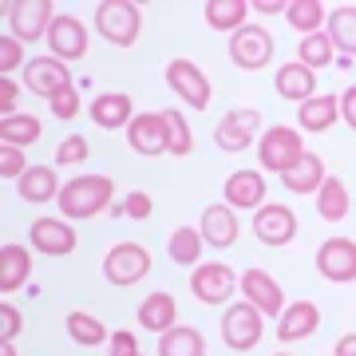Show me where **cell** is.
<instances>
[{
	"label": "cell",
	"instance_id": "cell-50",
	"mask_svg": "<svg viewBox=\"0 0 356 356\" xmlns=\"http://www.w3.org/2000/svg\"><path fill=\"white\" fill-rule=\"evenodd\" d=\"M277 356H293V353H277Z\"/></svg>",
	"mask_w": 356,
	"mask_h": 356
},
{
	"label": "cell",
	"instance_id": "cell-39",
	"mask_svg": "<svg viewBox=\"0 0 356 356\" xmlns=\"http://www.w3.org/2000/svg\"><path fill=\"white\" fill-rule=\"evenodd\" d=\"M48 111L56 115V119H64V123H72L79 115V91H76V83H67V88H60L56 95L48 99Z\"/></svg>",
	"mask_w": 356,
	"mask_h": 356
},
{
	"label": "cell",
	"instance_id": "cell-4",
	"mask_svg": "<svg viewBox=\"0 0 356 356\" xmlns=\"http://www.w3.org/2000/svg\"><path fill=\"white\" fill-rule=\"evenodd\" d=\"M4 16H8V28L20 44H36V40H48V28L60 13L51 0H8Z\"/></svg>",
	"mask_w": 356,
	"mask_h": 356
},
{
	"label": "cell",
	"instance_id": "cell-46",
	"mask_svg": "<svg viewBox=\"0 0 356 356\" xmlns=\"http://www.w3.org/2000/svg\"><path fill=\"white\" fill-rule=\"evenodd\" d=\"M341 119L356 131V83L353 88H344V95H341Z\"/></svg>",
	"mask_w": 356,
	"mask_h": 356
},
{
	"label": "cell",
	"instance_id": "cell-11",
	"mask_svg": "<svg viewBox=\"0 0 356 356\" xmlns=\"http://www.w3.org/2000/svg\"><path fill=\"white\" fill-rule=\"evenodd\" d=\"M229 60L242 72H261L273 60V36L261 24H245L229 36Z\"/></svg>",
	"mask_w": 356,
	"mask_h": 356
},
{
	"label": "cell",
	"instance_id": "cell-5",
	"mask_svg": "<svg viewBox=\"0 0 356 356\" xmlns=\"http://www.w3.org/2000/svg\"><path fill=\"white\" fill-rule=\"evenodd\" d=\"M261 135H266L261 131V111L257 107H234V111L222 115V123L214 127V147L226 154H242Z\"/></svg>",
	"mask_w": 356,
	"mask_h": 356
},
{
	"label": "cell",
	"instance_id": "cell-18",
	"mask_svg": "<svg viewBox=\"0 0 356 356\" xmlns=\"http://www.w3.org/2000/svg\"><path fill=\"white\" fill-rule=\"evenodd\" d=\"M72 83V72H67L64 60H56V56H36V60H28L24 67V88L32 91V95H44V99H51L60 88H67Z\"/></svg>",
	"mask_w": 356,
	"mask_h": 356
},
{
	"label": "cell",
	"instance_id": "cell-15",
	"mask_svg": "<svg viewBox=\"0 0 356 356\" xmlns=\"http://www.w3.org/2000/svg\"><path fill=\"white\" fill-rule=\"evenodd\" d=\"M250 229H254V238L261 245H277L281 250V245H289L293 238H297V214H293L289 206H281V202H266L254 214Z\"/></svg>",
	"mask_w": 356,
	"mask_h": 356
},
{
	"label": "cell",
	"instance_id": "cell-3",
	"mask_svg": "<svg viewBox=\"0 0 356 356\" xmlns=\"http://www.w3.org/2000/svg\"><path fill=\"white\" fill-rule=\"evenodd\" d=\"M305 159V139L297 127H285V123H273V127L257 139V163L273 170V175H285Z\"/></svg>",
	"mask_w": 356,
	"mask_h": 356
},
{
	"label": "cell",
	"instance_id": "cell-43",
	"mask_svg": "<svg viewBox=\"0 0 356 356\" xmlns=\"http://www.w3.org/2000/svg\"><path fill=\"white\" fill-rule=\"evenodd\" d=\"M16 95H20V83L13 76H0V119L16 115Z\"/></svg>",
	"mask_w": 356,
	"mask_h": 356
},
{
	"label": "cell",
	"instance_id": "cell-2",
	"mask_svg": "<svg viewBox=\"0 0 356 356\" xmlns=\"http://www.w3.org/2000/svg\"><path fill=\"white\" fill-rule=\"evenodd\" d=\"M95 32L115 48H135L143 32V13L131 0H103L95 4Z\"/></svg>",
	"mask_w": 356,
	"mask_h": 356
},
{
	"label": "cell",
	"instance_id": "cell-41",
	"mask_svg": "<svg viewBox=\"0 0 356 356\" xmlns=\"http://www.w3.org/2000/svg\"><path fill=\"white\" fill-rule=\"evenodd\" d=\"M0 175L8 182H20L28 175V154L20 147H0Z\"/></svg>",
	"mask_w": 356,
	"mask_h": 356
},
{
	"label": "cell",
	"instance_id": "cell-9",
	"mask_svg": "<svg viewBox=\"0 0 356 356\" xmlns=\"http://www.w3.org/2000/svg\"><path fill=\"white\" fill-rule=\"evenodd\" d=\"M127 135V147L135 154H147V159H159V154H170V119L166 111H143L131 119V127L123 131Z\"/></svg>",
	"mask_w": 356,
	"mask_h": 356
},
{
	"label": "cell",
	"instance_id": "cell-38",
	"mask_svg": "<svg viewBox=\"0 0 356 356\" xmlns=\"http://www.w3.org/2000/svg\"><path fill=\"white\" fill-rule=\"evenodd\" d=\"M115 214H123V218H131V222H143V218H151L154 214V198L147 191H131L127 198L119 206H111Z\"/></svg>",
	"mask_w": 356,
	"mask_h": 356
},
{
	"label": "cell",
	"instance_id": "cell-17",
	"mask_svg": "<svg viewBox=\"0 0 356 356\" xmlns=\"http://www.w3.org/2000/svg\"><path fill=\"white\" fill-rule=\"evenodd\" d=\"M222 202L229 210H261L266 206V175L261 170H234L222 186Z\"/></svg>",
	"mask_w": 356,
	"mask_h": 356
},
{
	"label": "cell",
	"instance_id": "cell-30",
	"mask_svg": "<svg viewBox=\"0 0 356 356\" xmlns=\"http://www.w3.org/2000/svg\"><path fill=\"white\" fill-rule=\"evenodd\" d=\"M325 32H329L332 48L341 51L344 60H356V8H353V4H344V8H332V13H329V24H325Z\"/></svg>",
	"mask_w": 356,
	"mask_h": 356
},
{
	"label": "cell",
	"instance_id": "cell-10",
	"mask_svg": "<svg viewBox=\"0 0 356 356\" xmlns=\"http://www.w3.org/2000/svg\"><path fill=\"white\" fill-rule=\"evenodd\" d=\"M238 273L226 266V261H202L194 266L191 273V293L202 301V305H226L229 297L238 293Z\"/></svg>",
	"mask_w": 356,
	"mask_h": 356
},
{
	"label": "cell",
	"instance_id": "cell-21",
	"mask_svg": "<svg viewBox=\"0 0 356 356\" xmlns=\"http://www.w3.org/2000/svg\"><path fill=\"white\" fill-rule=\"evenodd\" d=\"M202 242L214 245V250H229V245L238 242V210H229L226 202H214L202 210Z\"/></svg>",
	"mask_w": 356,
	"mask_h": 356
},
{
	"label": "cell",
	"instance_id": "cell-1",
	"mask_svg": "<svg viewBox=\"0 0 356 356\" xmlns=\"http://www.w3.org/2000/svg\"><path fill=\"white\" fill-rule=\"evenodd\" d=\"M56 202H60V218H67V222L99 218L103 210L115 206V182L107 175H79L72 182H64Z\"/></svg>",
	"mask_w": 356,
	"mask_h": 356
},
{
	"label": "cell",
	"instance_id": "cell-45",
	"mask_svg": "<svg viewBox=\"0 0 356 356\" xmlns=\"http://www.w3.org/2000/svg\"><path fill=\"white\" fill-rule=\"evenodd\" d=\"M139 353V341H135V332H111V356H135Z\"/></svg>",
	"mask_w": 356,
	"mask_h": 356
},
{
	"label": "cell",
	"instance_id": "cell-29",
	"mask_svg": "<svg viewBox=\"0 0 356 356\" xmlns=\"http://www.w3.org/2000/svg\"><path fill=\"white\" fill-rule=\"evenodd\" d=\"M202 229H194V226H178L170 229V242H166V257L175 261V266L182 269H194V266H202Z\"/></svg>",
	"mask_w": 356,
	"mask_h": 356
},
{
	"label": "cell",
	"instance_id": "cell-14",
	"mask_svg": "<svg viewBox=\"0 0 356 356\" xmlns=\"http://www.w3.org/2000/svg\"><path fill=\"white\" fill-rule=\"evenodd\" d=\"M317 273L332 285H348L356 281V242L353 238H329V242H321L317 250Z\"/></svg>",
	"mask_w": 356,
	"mask_h": 356
},
{
	"label": "cell",
	"instance_id": "cell-36",
	"mask_svg": "<svg viewBox=\"0 0 356 356\" xmlns=\"http://www.w3.org/2000/svg\"><path fill=\"white\" fill-rule=\"evenodd\" d=\"M337 60V48H332L329 32H313V36L297 40V64H305L309 72H321Z\"/></svg>",
	"mask_w": 356,
	"mask_h": 356
},
{
	"label": "cell",
	"instance_id": "cell-24",
	"mask_svg": "<svg viewBox=\"0 0 356 356\" xmlns=\"http://www.w3.org/2000/svg\"><path fill=\"white\" fill-rule=\"evenodd\" d=\"M341 119V95H313L297 107V127L309 135H325Z\"/></svg>",
	"mask_w": 356,
	"mask_h": 356
},
{
	"label": "cell",
	"instance_id": "cell-42",
	"mask_svg": "<svg viewBox=\"0 0 356 356\" xmlns=\"http://www.w3.org/2000/svg\"><path fill=\"white\" fill-rule=\"evenodd\" d=\"M20 64H24V44H20L13 32L0 36V72L13 76V72H20Z\"/></svg>",
	"mask_w": 356,
	"mask_h": 356
},
{
	"label": "cell",
	"instance_id": "cell-37",
	"mask_svg": "<svg viewBox=\"0 0 356 356\" xmlns=\"http://www.w3.org/2000/svg\"><path fill=\"white\" fill-rule=\"evenodd\" d=\"M166 119H170V154L175 159H186V154L194 151V131L186 127V119H182V111H166Z\"/></svg>",
	"mask_w": 356,
	"mask_h": 356
},
{
	"label": "cell",
	"instance_id": "cell-33",
	"mask_svg": "<svg viewBox=\"0 0 356 356\" xmlns=\"http://www.w3.org/2000/svg\"><path fill=\"white\" fill-rule=\"evenodd\" d=\"M317 214L325 218V222H344L348 218V210H353V202H348V186H344L341 178H325V186H321L317 194Z\"/></svg>",
	"mask_w": 356,
	"mask_h": 356
},
{
	"label": "cell",
	"instance_id": "cell-6",
	"mask_svg": "<svg viewBox=\"0 0 356 356\" xmlns=\"http://www.w3.org/2000/svg\"><path fill=\"white\" fill-rule=\"evenodd\" d=\"M261 337H266V317H261L250 301L226 305V313H222V341H226V348L250 353V348L261 344Z\"/></svg>",
	"mask_w": 356,
	"mask_h": 356
},
{
	"label": "cell",
	"instance_id": "cell-40",
	"mask_svg": "<svg viewBox=\"0 0 356 356\" xmlns=\"http://www.w3.org/2000/svg\"><path fill=\"white\" fill-rule=\"evenodd\" d=\"M88 139H83V135H67L64 143H60V147H56V163L60 166H83L88 163Z\"/></svg>",
	"mask_w": 356,
	"mask_h": 356
},
{
	"label": "cell",
	"instance_id": "cell-25",
	"mask_svg": "<svg viewBox=\"0 0 356 356\" xmlns=\"http://www.w3.org/2000/svg\"><path fill=\"white\" fill-rule=\"evenodd\" d=\"M135 321H139L147 332H170L178 325V301L170 297V293H151L147 301L139 305V313H135Z\"/></svg>",
	"mask_w": 356,
	"mask_h": 356
},
{
	"label": "cell",
	"instance_id": "cell-23",
	"mask_svg": "<svg viewBox=\"0 0 356 356\" xmlns=\"http://www.w3.org/2000/svg\"><path fill=\"white\" fill-rule=\"evenodd\" d=\"M273 88H277V95L281 99H289V103H301L305 99H313L317 95V72H309L305 64H281L277 67V76H273Z\"/></svg>",
	"mask_w": 356,
	"mask_h": 356
},
{
	"label": "cell",
	"instance_id": "cell-32",
	"mask_svg": "<svg viewBox=\"0 0 356 356\" xmlns=\"http://www.w3.org/2000/svg\"><path fill=\"white\" fill-rule=\"evenodd\" d=\"M40 135H44V123L36 115H8V119H0V147L28 151L32 143H40Z\"/></svg>",
	"mask_w": 356,
	"mask_h": 356
},
{
	"label": "cell",
	"instance_id": "cell-34",
	"mask_svg": "<svg viewBox=\"0 0 356 356\" xmlns=\"http://www.w3.org/2000/svg\"><path fill=\"white\" fill-rule=\"evenodd\" d=\"M159 356H206L202 332L191 325H175L170 332L159 337Z\"/></svg>",
	"mask_w": 356,
	"mask_h": 356
},
{
	"label": "cell",
	"instance_id": "cell-51",
	"mask_svg": "<svg viewBox=\"0 0 356 356\" xmlns=\"http://www.w3.org/2000/svg\"><path fill=\"white\" fill-rule=\"evenodd\" d=\"M135 356H143V353H135Z\"/></svg>",
	"mask_w": 356,
	"mask_h": 356
},
{
	"label": "cell",
	"instance_id": "cell-12",
	"mask_svg": "<svg viewBox=\"0 0 356 356\" xmlns=\"http://www.w3.org/2000/svg\"><path fill=\"white\" fill-rule=\"evenodd\" d=\"M28 242L44 257H67V254H76L79 238H76V226L67 218H36L28 226Z\"/></svg>",
	"mask_w": 356,
	"mask_h": 356
},
{
	"label": "cell",
	"instance_id": "cell-16",
	"mask_svg": "<svg viewBox=\"0 0 356 356\" xmlns=\"http://www.w3.org/2000/svg\"><path fill=\"white\" fill-rule=\"evenodd\" d=\"M51 48V56L56 60H64V64H72V60H83L88 56V28H83V20L72 13H60L56 20H51L48 28V40H44Z\"/></svg>",
	"mask_w": 356,
	"mask_h": 356
},
{
	"label": "cell",
	"instance_id": "cell-47",
	"mask_svg": "<svg viewBox=\"0 0 356 356\" xmlns=\"http://www.w3.org/2000/svg\"><path fill=\"white\" fill-rule=\"evenodd\" d=\"M250 8H254V13H261V16H277V13H285V8H289V0H250Z\"/></svg>",
	"mask_w": 356,
	"mask_h": 356
},
{
	"label": "cell",
	"instance_id": "cell-27",
	"mask_svg": "<svg viewBox=\"0 0 356 356\" xmlns=\"http://www.w3.org/2000/svg\"><path fill=\"white\" fill-rule=\"evenodd\" d=\"M60 178H56V170L51 166H28V175L16 182V194L24 198V202L40 206V202H56L60 198Z\"/></svg>",
	"mask_w": 356,
	"mask_h": 356
},
{
	"label": "cell",
	"instance_id": "cell-8",
	"mask_svg": "<svg viewBox=\"0 0 356 356\" xmlns=\"http://www.w3.org/2000/svg\"><path fill=\"white\" fill-rule=\"evenodd\" d=\"M166 83H170V91H175L191 111H206L210 99H214V88H210L206 72L198 64H191V60H182V56H175V60L166 64Z\"/></svg>",
	"mask_w": 356,
	"mask_h": 356
},
{
	"label": "cell",
	"instance_id": "cell-19",
	"mask_svg": "<svg viewBox=\"0 0 356 356\" xmlns=\"http://www.w3.org/2000/svg\"><path fill=\"white\" fill-rule=\"evenodd\" d=\"M91 123L103 131H127L131 119H135V99H131L127 91H103L91 99Z\"/></svg>",
	"mask_w": 356,
	"mask_h": 356
},
{
	"label": "cell",
	"instance_id": "cell-48",
	"mask_svg": "<svg viewBox=\"0 0 356 356\" xmlns=\"http://www.w3.org/2000/svg\"><path fill=\"white\" fill-rule=\"evenodd\" d=\"M332 356H356V332L341 337V341H337V353H332Z\"/></svg>",
	"mask_w": 356,
	"mask_h": 356
},
{
	"label": "cell",
	"instance_id": "cell-26",
	"mask_svg": "<svg viewBox=\"0 0 356 356\" xmlns=\"http://www.w3.org/2000/svg\"><path fill=\"white\" fill-rule=\"evenodd\" d=\"M325 178H329V170H325V159L313 151H305V159L293 166V170H285L281 175V182H285V191L293 194H317L321 186H325Z\"/></svg>",
	"mask_w": 356,
	"mask_h": 356
},
{
	"label": "cell",
	"instance_id": "cell-28",
	"mask_svg": "<svg viewBox=\"0 0 356 356\" xmlns=\"http://www.w3.org/2000/svg\"><path fill=\"white\" fill-rule=\"evenodd\" d=\"M202 16H206V24L214 28V32H229V36H234L238 28H245L250 0H206Z\"/></svg>",
	"mask_w": 356,
	"mask_h": 356
},
{
	"label": "cell",
	"instance_id": "cell-13",
	"mask_svg": "<svg viewBox=\"0 0 356 356\" xmlns=\"http://www.w3.org/2000/svg\"><path fill=\"white\" fill-rule=\"evenodd\" d=\"M238 293H242L266 321H277L281 313H285V289L269 277L266 269H245L242 281H238Z\"/></svg>",
	"mask_w": 356,
	"mask_h": 356
},
{
	"label": "cell",
	"instance_id": "cell-31",
	"mask_svg": "<svg viewBox=\"0 0 356 356\" xmlns=\"http://www.w3.org/2000/svg\"><path fill=\"white\" fill-rule=\"evenodd\" d=\"M64 329L67 337L76 344H83V348H95V344H111V332H107V325H103L99 317H91V313H83V309H72L64 317Z\"/></svg>",
	"mask_w": 356,
	"mask_h": 356
},
{
	"label": "cell",
	"instance_id": "cell-35",
	"mask_svg": "<svg viewBox=\"0 0 356 356\" xmlns=\"http://www.w3.org/2000/svg\"><path fill=\"white\" fill-rule=\"evenodd\" d=\"M285 20H289L301 36H313V32H325L329 24V13H325V4L321 0H289V8H285Z\"/></svg>",
	"mask_w": 356,
	"mask_h": 356
},
{
	"label": "cell",
	"instance_id": "cell-44",
	"mask_svg": "<svg viewBox=\"0 0 356 356\" xmlns=\"http://www.w3.org/2000/svg\"><path fill=\"white\" fill-rule=\"evenodd\" d=\"M0 321H4V325H0L4 341H16V332H20V313H16L13 301H4V305H0Z\"/></svg>",
	"mask_w": 356,
	"mask_h": 356
},
{
	"label": "cell",
	"instance_id": "cell-49",
	"mask_svg": "<svg viewBox=\"0 0 356 356\" xmlns=\"http://www.w3.org/2000/svg\"><path fill=\"white\" fill-rule=\"evenodd\" d=\"M0 356H20V353L13 348V341H4V353H0Z\"/></svg>",
	"mask_w": 356,
	"mask_h": 356
},
{
	"label": "cell",
	"instance_id": "cell-22",
	"mask_svg": "<svg viewBox=\"0 0 356 356\" xmlns=\"http://www.w3.org/2000/svg\"><path fill=\"white\" fill-rule=\"evenodd\" d=\"M28 281H32V250L20 242H4L0 245V293L8 297L24 289Z\"/></svg>",
	"mask_w": 356,
	"mask_h": 356
},
{
	"label": "cell",
	"instance_id": "cell-7",
	"mask_svg": "<svg viewBox=\"0 0 356 356\" xmlns=\"http://www.w3.org/2000/svg\"><path fill=\"white\" fill-rule=\"evenodd\" d=\"M147 273H151V254H147L139 242H119V245L107 250V257H103V277L111 281L115 289H131V285H139Z\"/></svg>",
	"mask_w": 356,
	"mask_h": 356
},
{
	"label": "cell",
	"instance_id": "cell-20",
	"mask_svg": "<svg viewBox=\"0 0 356 356\" xmlns=\"http://www.w3.org/2000/svg\"><path fill=\"white\" fill-rule=\"evenodd\" d=\"M317 329H321V309L313 305V301H289L285 313L277 317V341L281 344L309 341Z\"/></svg>",
	"mask_w": 356,
	"mask_h": 356
}]
</instances>
